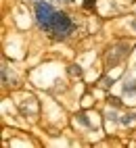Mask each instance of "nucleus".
Instances as JSON below:
<instances>
[{
	"mask_svg": "<svg viewBox=\"0 0 136 148\" xmlns=\"http://www.w3.org/2000/svg\"><path fill=\"white\" fill-rule=\"evenodd\" d=\"M34 17L38 27L55 40H67L75 32V23L69 15L63 11H57L52 4L42 2V0H38L34 4Z\"/></svg>",
	"mask_w": 136,
	"mask_h": 148,
	"instance_id": "1",
	"label": "nucleus"
},
{
	"mask_svg": "<svg viewBox=\"0 0 136 148\" xmlns=\"http://www.w3.org/2000/svg\"><path fill=\"white\" fill-rule=\"evenodd\" d=\"M136 46V38H122V40H115L113 44L107 46V50L103 54V63L107 69H111V67H117L119 63H124L126 58L130 56L132 52V48Z\"/></svg>",
	"mask_w": 136,
	"mask_h": 148,
	"instance_id": "2",
	"label": "nucleus"
},
{
	"mask_svg": "<svg viewBox=\"0 0 136 148\" xmlns=\"http://www.w3.org/2000/svg\"><path fill=\"white\" fill-rule=\"evenodd\" d=\"M17 106H19V111H21V115L25 117H38L40 115V104H38V100L34 96H23L21 100L17 102Z\"/></svg>",
	"mask_w": 136,
	"mask_h": 148,
	"instance_id": "3",
	"label": "nucleus"
},
{
	"mask_svg": "<svg viewBox=\"0 0 136 148\" xmlns=\"http://www.w3.org/2000/svg\"><path fill=\"white\" fill-rule=\"evenodd\" d=\"M132 123H136V111H128L119 117V125L122 127H130Z\"/></svg>",
	"mask_w": 136,
	"mask_h": 148,
	"instance_id": "4",
	"label": "nucleus"
},
{
	"mask_svg": "<svg viewBox=\"0 0 136 148\" xmlns=\"http://www.w3.org/2000/svg\"><path fill=\"white\" fill-rule=\"evenodd\" d=\"M124 94L126 96H136V79L124 84Z\"/></svg>",
	"mask_w": 136,
	"mask_h": 148,
	"instance_id": "5",
	"label": "nucleus"
},
{
	"mask_svg": "<svg viewBox=\"0 0 136 148\" xmlns=\"http://www.w3.org/2000/svg\"><path fill=\"white\" fill-rule=\"evenodd\" d=\"M113 84H115V79H113V77H107V75L99 79V86H101V88H105V90H107V88H111Z\"/></svg>",
	"mask_w": 136,
	"mask_h": 148,
	"instance_id": "6",
	"label": "nucleus"
},
{
	"mask_svg": "<svg viewBox=\"0 0 136 148\" xmlns=\"http://www.w3.org/2000/svg\"><path fill=\"white\" fill-rule=\"evenodd\" d=\"M82 73H84V69H82L80 65H69V75H73V77H82Z\"/></svg>",
	"mask_w": 136,
	"mask_h": 148,
	"instance_id": "7",
	"label": "nucleus"
},
{
	"mask_svg": "<svg viewBox=\"0 0 136 148\" xmlns=\"http://www.w3.org/2000/svg\"><path fill=\"white\" fill-rule=\"evenodd\" d=\"M107 121H113V123H119V117H117V113H115V111H113V108H111V111H107Z\"/></svg>",
	"mask_w": 136,
	"mask_h": 148,
	"instance_id": "8",
	"label": "nucleus"
},
{
	"mask_svg": "<svg viewBox=\"0 0 136 148\" xmlns=\"http://www.w3.org/2000/svg\"><path fill=\"white\" fill-rule=\"evenodd\" d=\"M107 102L113 104V106H122V100H119L117 96H107Z\"/></svg>",
	"mask_w": 136,
	"mask_h": 148,
	"instance_id": "9",
	"label": "nucleus"
},
{
	"mask_svg": "<svg viewBox=\"0 0 136 148\" xmlns=\"http://www.w3.org/2000/svg\"><path fill=\"white\" fill-rule=\"evenodd\" d=\"M94 4H96V0H86V2H84V8H86V11H92Z\"/></svg>",
	"mask_w": 136,
	"mask_h": 148,
	"instance_id": "10",
	"label": "nucleus"
},
{
	"mask_svg": "<svg viewBox=\"0 0 136 148\" xmlns=\"http://www.w3.org/2000/svg\"><path fill=\"white\" fill-rule=\"evenodd\" d=\"M130 27H132V29H134V32H136V17H134V19H132V21H130Z\"/></svg>",
	"mask_w": 136,
	"mask_h": 148,
	"instance_id": "11",
	"label": "nucleus"
}]
</instances>
